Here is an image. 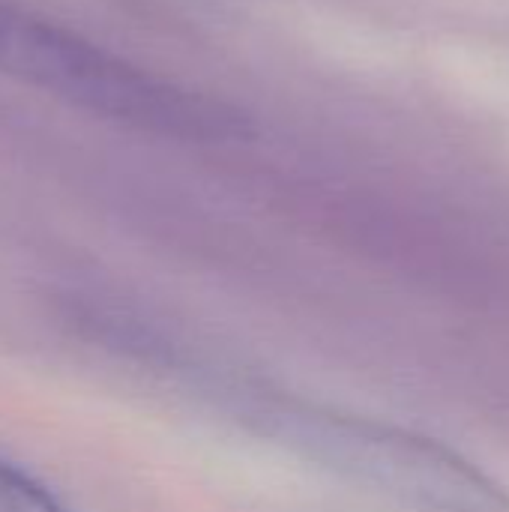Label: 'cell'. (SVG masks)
Segmentation results:
<instances>
[{"label": "cell", "instance_id": "6da1fadb", "mask_svg": "<svg viewBox=\"0 0 509 512\" xmlns=\"http://www.w3.org/2000/svg\"><path fill=\"white\" fill-rule=\"evenodd\" d=\"M0 72L96 114L174 135H228L234 114L165 84L81 36L0 6Z\"/></svg>", "mask_w": 509, "mask_h": 512}, {"label": "cell", "instance_id": "7a4b0ae2", "mask_svg": "<svg viewBox=\"0 0 509 512\" xmlns=\"http://www.w3.org/2000/svg\"><path fill=\"white\" fill-rule=\"evenodd\" d=\"M315 459L420 512H509V492L474 462L429 438L339 414L291 417Z\"/></svg>", "mask_w": 509, "mask_h": 512}, {"label": "cell", "instance_id": "3957f363", "mask_svg": "<svg viewBox=\"0 0 509 512\" xmlns=\"http://www.w3.org/2000/svg\"><path fill=\"white\" fill-rule=\"evenodd\" d=\"M0 512H66L33 477L0 459Z\"/></svg>", "mask_w": 509, "mask_h": 512}]
</instances>
